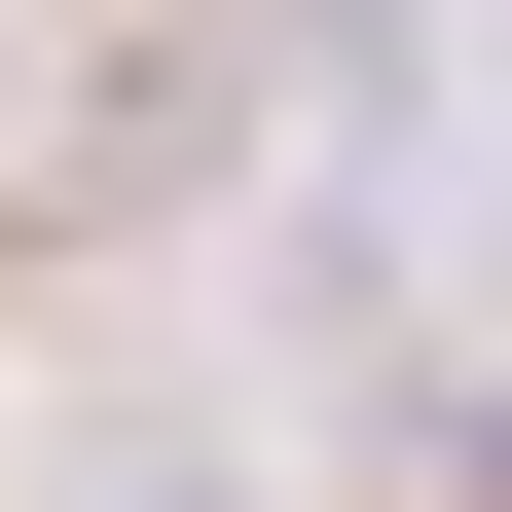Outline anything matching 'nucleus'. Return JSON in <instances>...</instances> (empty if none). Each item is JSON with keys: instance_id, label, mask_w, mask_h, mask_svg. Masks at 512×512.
<instances>
[{"instance_id": "nucleus-1", "label": "nucleus", "mask_w": 512, "mask_h": 512, "mask_svg": "<svg viewBox=\"0 0 512 512\" xmlns=\"http://www.w3.org/2000/svg\"><path fill=\"white\" fill-rule=\"evenodd\" d=\"M37 512H256V439H183V403H110L74 476H37Z\"/></svg>"}, {"instance_id": "nucleus-2", "label": "nucleus", "mask_w": 512, "mask_h": 512, "mask_svg": "<svg viewBox=\"0 0 512 512\" xmlns=\"http://www.w3.org/2000/svg\"><path fill=\"white\" fill-rule=\"evenodd\" d=\"M476 183H512V0H476Z\"/></svg>"}, {"instance_id": "nucleus-3", "label": "nucleus", "mask_w": 512, "mask_h": 512, "mask_svg": "<svg viewBox=\"0 0 512 512\" xmlns=\"http://www.w3.org/2000/svg\"><path fill=\"white\" fill-rule=\"evenodd\" d=\"M476 512H512V403H476Z\"/></svg>"}]
</instances>
